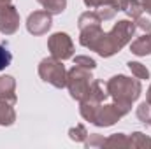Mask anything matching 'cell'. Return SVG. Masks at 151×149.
Returning a JSON list of instances; mask_svg holds the SVG:
<instances>
[{
  "label": "cell",
  "instance_id": "cell-1",
  "mask_svg": "<svg viewBox=\"0 0 151 149\" xmlns=\"http://www.w3.org/2000/svg\"><path fill=\"white\" fill-rule=\"evenodd\" d=\"M135 30L137 28L132 19H119L118 23H114L111 32H107V34L104 32V35L100 37L93 51L99 53L102 58H111L116 53H119L128 42H132Z\"/></svg>",
  "mask_w": 151,
  "mask_h": 149
},
{
  "label": "cell",
  "instance_id": "cell-2",
  "mask_svg": "<svg viewBox=\"0 0 151 149\" xmlns=\"http://www.w3.org/2000/svg\"><path fill=\"white\" fill-rule=\"evenodd\" d=\"M107 91H109V97L113 98L114 104H118L128 114L132 111V104L142 93V84H141V79H137V77L132 79L128 75L118 74L107 81Z\"/></svg>",
  "mask_w": 151,
  "mask_h": 149
},
{
  "label": "cell",
  "instance_id": "cell-3",
  "mask_svg": "<svg viewBox=\"0 0 151 149\" xmlns=\"http://www.w3.org/2000/svg\"><path fill=\"white\" fill-rule=\"evenodd\" d=\"M91 81H93V75H91V70L88 69L74 65L70 70H67V90L70 97L77 102H81L88 95Z\"/></svg>",
  "mask_w": 151,
  "mask_h": 149
},
{
  "label": "cell",
  "instance_id": "cell-4",
  "mask_svg": "<svg viewBox=\"0 0 151 149\" xmlns=\"http://www.w3.org/2000/svg\"><path fill=\"white\" fill-rule=\"evenodd\" d=\"M39 77L44 82H49L51 86H55L58 90L67 88V70H65V65L62 63V60H58V58H53V56L44 58L39 63Z\"/></svg>",
  "mask_w": 151,
  "mask_h": 149
},
{
  "label": "cell",
  "instance_id": "cell-5",
  "mask_svg": "<svg viewBox=\"0 0 151 149\" xmlns=\"http://www.w3.org/2000/svg\"><path fill=\"white\" fill-rule=\"evenodd\" d=\"M47 49L53 58H58L62 62L74 56V42L65 32H56L47 39Z\"/></svg>",
  "mask_w": 151,
  "mask_h": 149
},
{
  "label": "cell",
  "instance_id": "cell-6",
  "mask_svg": "<svg viewBox=\"0 0 151 149\" xmlns=\"http://www.w3.org/2000/svg\"><path fill=\"white\" fill-rule=\"evenodd\" d=\"M123 116H127V112L123 111L118 104H114V102L113 104H100L93 125L100 126V128H107V126H113L114 123H118Z\"/></svg>",
  "mask_w": 151,
  "mask_h": 149
},
{
  "label": "cell",
  "instance_id": "cell-7",
  "mask_svg": "<svg viewBox=\"0 0 151 149\" xmlns=\"http://www.w3.org/2000/svg\"><path fill=\"white\" fill-rule=\"evenodd\" d=\"M51 25H53V14L47 12L46 9L30 12V16L27 19V30L35 37L47 34L51 30Z\"/></svg>",
  "mask_w": 151,
  "mask_h": 149
},
{
  "label": "cell",
  "instance_id": "cell-8",
  "mask_svg": "<svg viewBox=\"0 0 151 149\" xmlns=\"http://www.w3.org/2000/svg\"><path fill=\"white\" fill-rule=\"evenodd\" d=\"M19 28V12L18 9L9 4L0 9V34L4 35H14Z\"/></svg>",
  "mask_w": 151,
  "mask_h": 149
},
{
  "label": "cell",
  "instance_id": "cell-9",
  "mask_svg": "<svg viewBox=\"0 0 151 149\" xmlns=\"http://www.w3.org/2000/svg\"><path fill=\"white\" fill-rule=\"evenodd\" d=\"M104 35V30H102V23H97V25H88L84 28H79V44L90 51L95 49V46L99 44L100 37Z\"/></svg>",
  "mask_w": 151,
  "mask_h": 149
},
{
  "label": "cell",
  "instance_id": "cell-10",
  "mask_svg": "<svg viewBox=\"0 0 151 149\" xmlns=\"http://www.w3.org/2000/svg\"><path fill=\"white\" fill-rule=\"evenodd\" d=\"M0 100H5L9 104H16V81L12 75H0Z\"/></svg>",
  "mask_w": 151,
  "mask_h": 149
},
{
  "label": "cell",
  "instance_id": "cell-11",
  "mask_svg": "<svg viewBox=\"0 0 151 149\" xmlns=\"http://www.w3.org/2000/svg\"><path fill=\"white\" fill-rule=\"evenodd\" d=\"M109 97V91H107V82H104V81H100V79H95L93 77V81H91V86H90V91H88V95L84 97L86 100H93V102H99V104H102V102H106V98ZM83 98V100H84Z\"/></svg>",
  "mask_w": 151,
  "mask_h": 149
},
{
  "label": "cell",
  "instance_id": "cell-12",
  "mask_svg": "<svg viewBox=\"0 0 151 149\" xmlns=\"http://www.w3.org/2000/svg\"><path fill=\"white\" fill-rule=\"evenodd\" d=\"M130 51L135 56H148L151 54V32L142 34L141 37L130 42Z\"/></svg>",
  "mask_w": 151,
  "mask_h": 149
},
{
  "label": "cell",
  "instance_id": "cell-13",
  "mask_svg": "<svg viewBox=\"0 0 151 149\" xmlns=\"http://www.w3.org/2000/svg\"><path fill=\"white\" fill-rule=\"evenodd\" d=\"M119 11H123L132 21L142 16V4L141 0H121L119 2Z\"/></svg>",
  "mask_w": 151,
  "mask_h": 149
},
{
  "label": "cell",
  "instance_id": "cell-14",
  "mask_svg": "<svg viewBox=\"0 0 151 149\" xmlns=\"http://www.w3.org/2000/svg\"><path fill=\"white\" fill-rule=\"evenodd\" d=\"M14 121H16L14 105L5 100H0V126H11L14 125Z\"/></svg>",
  "mask_w": 151,
  "mask_h": 149
},
{
  "label": "cell",
  "instance_id": "cell-15",
  "mask_svg": "<svg viewBox=\"0 0 151 149\" xmlns=\"http://www.w3.org/2000/svg\"><path fill=\"white\" fill-rule=\"evenodd\" d=\"M128 148H151V139L142 132H134L132 135H128Z\"/></svg>",
  "mask_w": 151,
  "mask_h": 149
},
{
  "label": "cell",
  "instance_id": "cell-16",
  "mask_svg": "<svg viewBox=\"0 0 151 149\" xmlns=\"http://www.w3.org/2000/svg\"><path fill=\"white\" fill-rule=\"evenodd\" d=\"M37 2L51 14H62L67 7V0H37Z\"/></svg>",
  "mask_w": 151,
  "mask_h": 149
},
{
  "label": "cell",
  "instance_id": "cell-17",
  "mask_svg": "<svg viewBox=\"0 0 151 149\" xmlns=\"http://www.w3.org/2000/svg\"><path fill=\"white\" fill-rule=\"evenodd\" d=\"M104 148H128V135L125 133H113L106 137Z\"/></svg>",
  "mask_w": 151,
  "mask_h": 149
},
{
  "label": "cell",
  "instance_id": "cell-18",
  "mask_svg": "<svg viewBox=\"0 0 151 149\" xmlns=\"http://www.w3.org/2000/svg\"><path fill=\"white\" fill-rule=\"evenodd\" d=\"M128 65V69H130V72L134 77H137V79H150V69L146 67V65H142V63H139V62H128L127 63Z\"/></svg>",
  "mask_w": 151,
  "mask_h": 149
},
{
  "label": "cell",
  "instance_id": "cell-19",
  "mask_svg": "<svg viewBox=\"0 0 151 149\" xmlns=\"http://www.w3.org/2000/svg\"><path fill=\"white\" fill-rule=\"evenodd\" d=\"M137 119L144 125H151V102H142L139 107H137Z\"/></svg>",
  "mask_w": 151,
  "mask_h": 149
},
{
  "label": "cell",
  "instance_id": "cell-20",
  "mask_svg": "<svg viewBox=\"0 0 151 149\" xmlns=\"http://www.w3.org/2000/svg\"><path fill=\"white\" fill-rule=\"evenodd\" d=\"M69 137L74 142H84L88 139V130H86L84 125H76L69 130Z\"/></svg>",
  "mask_w": 151,
  "mask_h": 149
},
{
  "label": "cell",
  "instance_id": "cell-21",
  "mask_svg": "<svg viewBox=\"0 0 151 149\" xmlns=\"http://www.w3.org/2000/svg\"><path fill=\"white\" fill-rule=\"evenodd\" d=\"M95 12L100 16V19H102V21H109V19H113L114 16H116L118 9H116L114 5H102V7H97V11H95Z\"/></svg>",
  "mask_w": 151,
  "mask_h": 149
},
{
  "label": "cell",
  "instance_id": "cell-22",
  "mask_svg": "<svg viewBox=\"0 0 151 149\" xmlns=\"http://www.w3.org/2000/svg\"><path fill=\"white\" fill-rule=\"evenodd\" d=\"M74 65H79V67L88 69V70H93V69L97 67V62H95L93 58H90V56L79 54V56H76V58H74Z\"/></svg>",
  "mask_w": 151,
  "mask_h": 149
},
{
  "label": "cell",
  "instance_id": "cell-23",
  "mask_svg": "<svg viewBox=\"0 0 151 149\" xmlns=\"http://www.w3.org/2000/svg\"><path fill=\"white\" fill-rule=\"evenodd\" d=\"M104 140H106L104 135L91 133V135H88V139L84 140V146H86L88 149L90 148H104Z\"/></svg>",
  "mask_w": 151,
  "mask_h": 149
},
{
  "label": "cell",
  "instance_id": "cell-24",
  "mask_svg": "<svg viewBox=\"0 0 151 149\" xmlns=\"http://www.w3.org/2000/svg\"><path fill=\"white\" fill-rule=\"evenodd\" d=\"M11 62H12V54H11V51H9L5 46H0V70L7 69V67L11 65Z\"/></svg>",
  "mask_w": 151,
  "mask_h": 149
},
{
  "label": "cell",
  "instance_id": "cell-25",
  "mask_svg": "<svg viewBox=\"0 0 151 149\" xmlns=\"http://www.w3.org/2000/svg\"><path fill=\"white\" fill-rule=\"evenodd\" d=\"M83 2H84V5L90 7V9H97V7H102V5H114V7L119 11L116 0H83Z\"/></svg>",
  "mask_w": 151,
  "mask_h": 149
},
{
  "label": "cell",
  "instance_id": "cell-26",
  "mask_svg": "<svg viewBox=\"0 0 151 149\" xmlns=\"http://www.w3.org/2000/svg\"><path fill=\"white\" fill-rule=\"evenodd\" d=\"M134 23H135V28L137 30H141L142 34H148L151 32V21L150 19H146V18H137V19H134Z\"/></svg>",
  "mask_w": 151,
  "mask_h": 149
},
{
  "label": "cell",
  "instance_id": "cell-27",
  "mask_svg": "<svg viewBox=\"0 0 151 149\" xmlns=\"http://www.w3.org/2000/svg\"><path fill=\"white\" fill-rule=\"evenodd\" d=\"M141 4H142V9L148 14H151V0H141Z\"/></svg>",
  "mask_w": 151,
  "mask_h": 149
},
{
  "label": "cell",
  "instance_id": "cell-28",
  "mask_svg": "<svg viewBox=\"0 0 151 149\" xmlns=\"http://www.w3.org/2000/svg\"><path fill=\"white\" fill-rule=\"evenodd\" d=\"M11 2H12V0H0V9H2V7H5V5H9Z\"/></svg>",
  "mask_w": 151,
  "mask_h": 149
},
{
  "label": "cell",
  "instance_id": "cell-29",
  "mask_svg": "<svg viewBox=\"0 0 151 149\" xmlns=\"http://www.w3.org/2000/svg\"><path fill=\"white\" fill-rule=\"evenodd\" d=\"M146 100L151 102V84H150V88H148V91H146Z\"/></svg>",
  "mask_w": 151,
  "mask_h": 149
},
{
  "label": "cell",
  "instance_id": "cell-30",
  "mask_svg": "<svg viewBox=\"0 0 151 149\" xmlns=\"http://www.w3.org/2000/svg\"><path fill=\"white\" fill-rule=\"evenodd\" d=\"M116 2H118V7H119V2H121V0H116Z\"/></svg>",
  "mask_w": 151,
  "mask_h": 149
}]
</instances>
